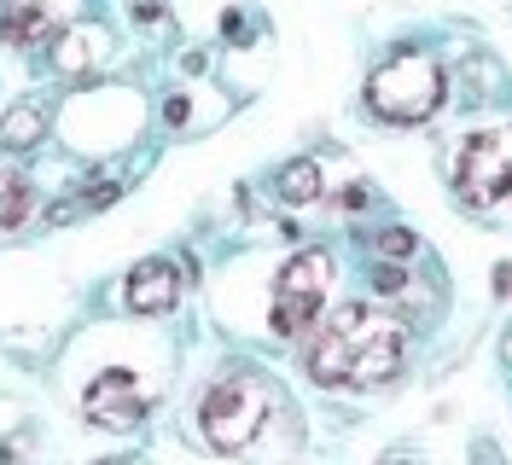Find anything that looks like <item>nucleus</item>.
I'll return each mask as SVG.
<instances>
[{
    "mask_svg": "<svg viewBox=\"0 0 512 465\" xmlns=\"http://www.w3.org/2000/svg\"><path fill=\"white\" fill-rule=\"evenodd\" d=\"M367 274H373V285H379L384 297H396V291H408V274H402V262H373Z\"/></svg>",
    "mask_w": 512,
    "mask_h": 465,
    "instance_id": "4468645a",
    "label": "nucleus"
},
{
    "mask_svg": "<svg viewBox=\"0 0 512 465\" xmlns=\"http://www.w3.org/2000/svg\"><path fill=\"white\" fill-rule=\"evenodd\" d=\"M35 140H47V111H41V105H12V111L0 117V146L30 152Z\"/></svg>",
    "mask_w": 512,
    "mask_h": 465,
    "instance_id": "9d476101",
    "label": "nucleus"
},
{
    "mask_svg": "<svg viewBox=\"0 0 512 465\" xmlns=\"http://www.w3.org/2000/svg\"><path fill=\"white\" fill-rule=\"evenodd\" d=\"M414 250H419V239L408 227H379V233H373V256H379V262H408Z\"/></svg>",
    "mask_w": 512,
    "mask_h": 465,
    "instance_id": "ddd939ff",
    "label": "nucleus"
},
{
    "mask_svg": "<svg viewBox=\"0 0 512 465\" xmlns=\"http://www.w3.org/2000/svg\"><path fill=\"white\" fill-rule=\"evenodd\" d=\"M82 407H88V419L105 425V431H128V425L146 419V390H140V378L128 367H105L94 384H88Z\"/></svg>",
    "mask_w": 512,
    "mask_h": 465,
    "instance_id": "423d86ee",
    "label": "nucleus"
},
{
    "mask_svg": "<svg viewBox=\"0 0 512 465\" xmlns=\"http://www.w3.org/2000/svg\"><path fill=\"white\" fill-rule=\"evenodd\" d=\"M274 192H280L286 204H309V198H320V163H315V157L286 163V169H280V181H274Z\"/></svg>",
    "mask_w": 512,
    "mask_h": 465,
    "instance_id": "9b49d317",
    "label": "nucleus"
},
{
    "mask_svg": "<svg viewBox=\"0 0 512 465\" xmlns=\"http://www.w3.org/2000/svg\"><path fill=\"white\" fill-rule=\"evenodd\" d=\"M396 465H408V460H396Z\"/></svg>",
    "mask_w": 512,
    "mask_h": 465,
    "instance_id": "2eb2a0df",
    "label": "nucleus"
},
{
    "mask_svg": "<svg viewBox=\"0 0 512 465\" xmlns=\"http://www.w3.org/2000/svg\"><path fill=\"white\" fill-rule=\"evenodd\" d=\"M24 216H30V181L18 169H0V233H12Z\"/></svg>",
    "mask_w": 512,
    "mask_h": 465,
    "instance_id": "f8f14e48",
    "label": "nucleus"
},
{
    "mask_svg": "<svg viewBox=\"0 0 512 465\" xmlns=\"http://www.w3.org/2000/svg\"><path fill=\"white\" fill-rule=\"evenodd\" d=\"M59 6H47V0H12V12L0 18V35H6V47H47V41H59Z\"/></svg>",
    "mask_w": 512,
    "mask_h": 465,
    "instance_id": "6e6552de",
    "label": "nucleus"
},
{
    "mask_svg": "<svg viewBox=\"0 0 512 465\" xmlns=\"http://www.w3.org/2000/svg\"><path fill=\"white\" fill-rule=\"evenodd\" d=\"M454 192L460 204L472 210H489L512 192V128H495V134H472L460 157H454Z\"/></svg>",
    "mask_w": 512,
    "mask_h": 465,
    "instance_id": "39448f33",
    "label": "nucleus"
},
{
    "mask_svg": "<svg viewBox=\"0 0 512 465\" xmlns=\"http://www.w3.org/2000/svg\"><path fill=\"white\" fill-rule=\"evenodd\" d=\"M443 105V64L419 47H402L367 76V111L384 123H425Z\"/></svg>",
    "mask_w": 512,
    "mask_h": 465,
    "instance_id": "f03ea898",
    "label": "nucleus"
},
{
    "mask_svg": "<svg viewBox=\"0 0 512 465\" xmlns=\"http://www.w3.org/2000/svg\"><path fill=\"white\" fill-rule=\"evenodd\" d=\"M175 303H181V268L175 262L152 256L128 274V309L134 314H169Z\"/></svg>",
    "mask_w": 512,
    "mask_h": 465,
    "instance_id": "0eeeda50",
    "label": "nucleus"
},
{
    "mask_svg": "<svg viewBox=\"0 0 512 465\" xmlns=\"http://www.w3.org/2000/svg\"><path fill=\"white\" fill-rule=\"evenodd\" d=\"M105 47H111V35H105V30H70V35H59V47H53V70L82 76L88 64L105 59Z\"/></svg>",
    "mask_w": 512,
    "mask_h": 465,
    "instance_id": "1a4fd4ad",
    "label": "nucleus"
},
{
    "mask_svg": "<svg viewBox=\"0 0 512 465\" xmlns=\"http://www.w3.org/2000/svg\"><path fill=\"white\" fill-rule=\"evenodd\" d=\"M402 355H408L402 320L361 309V303L338 309L326 326H315V338L303 343V367L326 390H373V384L402 372Z\"/></svg>",
    "mask_w": 512,
    "mask_h": 465,
    "instance_id": "f257e3e1",
    "label": "nucleus"
},
{
    "mask_svg": "<svg viewBox=\"0 0 512 465\" xmlns=\"http://www.w3.org/2000/svg\"><path fill=\"white\" fill-rule=\"evenodd\" d=\"M262 419H268V384L251 367H233L227 378H216L204 390V402H198V431H204L210 448H222V454L245 448L262 431Z\"/></svg>",
    "mask_w": 512,
    "mask_h": 465,
    "instance_id": "7ed1b4c3",
    "label": "nucleus"
},
{
    "mask_svg": "<svg viewBox=\"0 0 512 465\" xmlns=\"http://www.w3.org/2000/svg\"><path fill=\"white\" fill-rule=\"evenodd\" d=\"M326 285H332V256L326 250H303L280 268V285H274V309H268V326L280 338H303L320 320V303H326Z\"/></svg>",
    "mask_w": 512,
    "mask_h": 465,
    "instance_id": "20e7f679",
    "label": "nucleus"
}]
</instances>
